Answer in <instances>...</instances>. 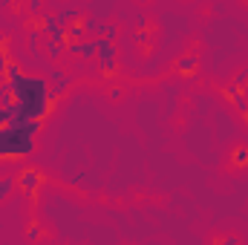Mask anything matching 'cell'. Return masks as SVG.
Segmentation results:
<instances>
[{
    "instance_id": "1",
    "label": "cell",
    "mask_w": 248,
    "mask_h": 245,
    "mask_svg": "<svg viewBox=\"0 0 248 245\" xmlns=\"http://www.w3.org/2000/svg\"><path fill=\"white\" fill-rule=\"evenodd\" d=\"M12 95H15V113L20 122H41L55 110L52 92H49V81L44 75H29L23 72L17 81L9 84Z\"/></svg>"
},
{
    "instance_id": "2",
    "label": "cell",
    "mask_w": 248,
    "mask_h": 245,
    "mask_svg": "<svg viewBox=\"0 0 248 245\" xmlns=\"http://www.w3.org/2000/svg\"><path fill=\"white\" fill-rule=\"evenodd\" d=\"M41 122H12L0 127V162L3 159H23L35 150V138L41 133Z\"/></svg>"
},
{
    "instance_id": "3",
    "label": "cell",
    "mask_w": 248,
    "mask_h": 245,
    "mask_svg": "<svg viewBox=\"0 0 248 245\" xmlns=\"http://www.w3.org/2000/svg\"><path fill=\"white\" fill-rule=\"evenodd\" d=\"M95 46H98L95 58L101 61L104 75H113V72H116V61H119V46H116L113 41H107V38H95Z\"/></svg>"
},
{
    "instance_id": "4",
    "label": "cell",
    "mask_w": 248,
    "mask_h": 245,
    "mask_svg": "<svg viewBox=\"0 0 248 245\" xmlns=\"http://www.w3.org/2000/svg\"><path fill=\"white\" fill-rule=\"evenodd\" d=\"M17 187L26 193V196H38L41 193V187H44V176H41V170H35V168H26V170H20V176L15 179Z\"/></svg>"
},
{
    "instance_id": "5",
    "label": "cell",
    "mask_w": 248,
    "mask_h": 245,
    "mask_svg": "<svg viewBox=\"0 0 248 245\" xmlns=\"http://www.w3.org/2000/svg\"><path fill=\"white\" fill-rule=\"evenodd\" d=\"M38 23H41V32H46V35H49V41H55V44H69V41H66V26L58 23V17H55V15H44Z\"/></svg>"
},
{
    "instance_id": "6",
    "label": "cell",
    "mask_w": 248,
    "mask_h": 245,
    "mask_svg": "<svg viewBox=\"0 0 248 245\" xmlns=\"http://www.w3.org/2000/svg\"><path fill=\"white\" fill-rule=\"evenodd\" d=\"M46 81H49V92H52V101H58L63 92H66V87H69V81H72V78H69L63 69H49Z\"/></svg>"
},
{
    "instance_id": "7",
    "label": "cell",
    "mask_w": 248,
    "mask_h": 245,
    "mask_svg": "<svg viewBox=\"0 0 248 245\" xmlns=\"http://www.w3.org/2000/svg\"><path fill=\"white\" fill-rule=\"evenodd\" d=\"M66 52H69V55H75V58L90 61V58H95L98 46H95V38H84L81 44H66Z\"/></svg>"
},
{
    "instance_id": "8",
    "label": "cell",
    "mask_w": 248,
    "mask_h": 245,
    "mask_svg": "<svg viewBox=\"0 0 248 245\" xmlns=\"http://www.w3.org/2000/svg\"><path fill=\"white\" fill-rule=\"evenodd\" d=\"M225 95H228V98L234 101V107H237V110H240V113L246 116V113H248V98H246V90H237V87L231 84V87H225Z\"/></svg>"
},
{
    "instance_id": "9",
    "label": "cell",
    "mask_w": 248,
    "mask_h": 245,
    "mask_svg": "<svg viewBox=\"0 0 248 245\" xmlns=\"http://www.w3.org/2000/svg\"><path fill=\"white\" fill-rule=\"evenodd\" d=\"M196 66H199L196 52H187V55H182V58L176 61V72H179V75H193V72H196Z\"/></svg>"
},
{
    "instance_id": "10",
    "label": "cell",
    "mask_w": 248,
    "mask_h": 245,
    "mask_svg": "<svg viewBox=\"0 0 248 245\" xmlns=\"http://www.w3.org/2000/svg\"><path fill=\"white\" fill-rule=\"evenodd\" d=\"M84 35H87V29H84V17H81V20H72V23L66 26V41H69V44H81Z\"/></svg>"
},
{
    "instance_id": "11",
    "label": "cell",
    "mask_w": 248,
    "mask_h": 245,
    "mask_svg": "<svg viewBox=\"0 0 248 245\" xmlns=\"http://www.w3.org/2000/svg\"><path fill=\"white\" fill-rule=\"evenodd\" d=\"M55 17H58V23H61V26H69L72 20H81V15H78V9H75V6H63Z\"/></svg>"
},
{
    "instance_id": "12",
    "label": "cell",
    "mask_w": 248,
    "mask_h": 245,
    "mask_svg": "<svg viewBox=\"0 0 248 245\" xmlns=\"http://www.w3.org/2000/svg\"><path fill=\"white\" fill-rule=\"evenodd\" d=\"M231 165H234V168H248V144H240V147L231 153Z\"/></svg>"
},
{
    "instance_id": "13",
    "label": "cell",
    "mask_w": 248,
    "mask_h": 245,
    "mask_svg": "<svg viewBox=\"0 0 248 245\" xmlns=\"http://www.w3.org/2000/svg\"><path fill=\"white\" fill-rule=\"evenodd\" d=\"M104 26H107V23H101V20H95V17H84V29H87V32H93L95 38H101V35H104Z\"/></svg>"
},
{
    "instance_id": "14",
    "label": "cell",
    "mask_w": 248,
    "mask_h": 245,
    "mask_svg": "<svg viewBox=\"0 0 248 245\" xmlns=\"http://www.w3.org/2000/svg\"><path fill=\"white\" fill-rule=\"evenodd\" d=\"M15 187H17V182H15L12 176H0V202L9 199V193H12Z\"/></svg>"
},
{
    "instance_id": "15",
    "label": "cell",
    "mask_w": 248,
    "mask_h": 245,
    "mask_svg": "<svg viewBox=\"0 0 248 245\" xmlns=\"http://www.w3.org/2000/svg\"><path fill=\"white\" fill-rule=\"evenodd\" d=\"M66 52V44H55V41H46V55L49 58H61Z\"/></svg>"
},
{
    "instance_id": "16",
    "label": "cell",
    "mask_w": 248,
    "mask_h": 245,
    "mask_svg": "<svg viewBox=\"0 0 248 245\" xmlns=\"http://www.w3.org/2000/svg\"><path fill=\"white\" fill-rule=\"evenodd\" d=\"M20 75H23V69H20V66H17L15 61H12L9 66H6V84H12V81H17Z\"/></svg>"
},
{
    "instance_id": "17",
    "label": "cell",
    "mask_w": 248,
    "mask_h": 245,
    "mask_svg": "<svg viewBox=\"0 0 248 245\" xmlns=\"http://www.w3.org/2000/svg\"><path fill=\"white\" fill-rule=\"evenodd\" d=\"M23 234H26V240H32V243H38V240H41V225H38V222H29Z\"/></svg>"
},
{
    "instance_id": "18",
    "label": "cell",
    "mask_w": 248,
    "mask_h": 245,
    "mask_svg": "<svg viewBox=\"0 0 248 245\" xmlns=\"http://www.w3.org/2000/svg\"><path fill=\"white\" fill-rule=\"evenodd\" d=\"M116 35H119V26H116V23H107V26H104V35H101V38H107V41H113Z\"/></svg>"
},
{
    "instance_id": "19",
    "label": "cell",
    "mask_w": 248,
    "mask_h": 245,
    "mask_svg": "<svg viewBox=\"0 0 248 245\" xmlns=\"http://www.w3.org/2000/svg\"><path fill=\"white\" fill-rule=\"evenodd\" d=\"M246 81H248V69H243V72L234 78V87H237V90H243V87H246Z\"/></svg>"
},
{
    "instance_id": "20",
    "label": "cell",
    "mask_w": 248,
    "mask_h": 245,
    "mask_svg": "<svg viewBox=\"0 0 248 245\" xmlns=\"http://www.w3.org/2000/svg\"><path fill=\"white\" fill-rule=\"evenodd\" d=\"M214 245H240L237 237H222V240H214Z\"/></svg>"
},
{
    "instance_id": "21",
    "label": "cell",
    "mask_w": 248,
    "mask_h": 245,
    "mask_svg": "<svg viewBox=\"0 0 248 245\" xmlns=\"http://www.w3.org/2000/svg\"><path fill=\"white\" fill-rule=\"evenodd\" d=\"M9 52H6V49H0V69H6V66H9Z\"/></svg>"
},
{
    "instance_id": "22",
    "label": "cell",
    "mask_w": 248,
    "mask_h": 245,
    "mask_svg": "<svg viewBox=\"0 0 248 245\" xmlns=\"http://www.w3.org/2000/svg\"><path fill=\"white\" fill-rule=\"evenodd\" d=\"M246 122H248V113H246Z\"/></svg>"
}]
</instances>
